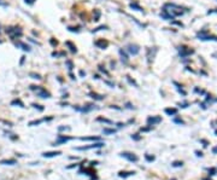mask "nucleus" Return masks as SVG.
<instances>
[{
  "label": "nucleus",
  "instance_id": "f257e3e1",
  "mask_svg": "<svg viewBox=\"0 0 217 180\" xmlns=\"http://www.w3.org/2000/svg\"><path fill=\"white\" fill-rule=\"evenodd\" d=\"M6 33L11 34V37H12V39H16L17 36L19 37V36L22 35V30H21L19 28H9V29H6Z\"/></svg>",
  "mask_w": 217,
  "mask_h": 180
},
{
  "label": "nucleus",
  "instance_id": "f03ea898",
  "mask_svg": "<svg viewBox=\"0 0 217 180\" xmlns=\"http://www.w3.org/2000/svg\"><path fill=\"white\" fill-rule=\"evenodd\" d=\"M121 155H122L124 158H127L128 161H130V162H136V161L139 160L138 156L134 155V153H132V152H122Z\"/></svg>",
  "mask_w": 217,
  "mask_h": 180
},
{
  "label": "nucleus",
  "instance_id": "7ed1b4c3",
  "mask_svg": "<svg viewBox=\"0 0 217 180\" xmlns=\"http://www.w3.org/2000/svg\"><path fill=\"white\" fill-rule=\"evenodd\" d=\"M104 146V143H101V141H99V143H95V144H92L89 146H82V148H76V150H89V149H97V148H101Z\"/></svg>",
  "mask_w": 217,
  "mask_h": 180
},
{
  "label": "nucleus",
  "instance_id": "20e7f679",
  "mask_svg": "<svg viewBox=\"0 0 217 180\" xmlns=\"http://www.w3.org/2000/svg\"><path fill=\"white\" fill-rule=\"evenodd\" d=\"M198 36L200 37L201 40H216V41H217V37H216V36H213V35H206V32L199 33Z\"/></svg>",
  "mask_w": 217,
  "mask_h": 180
},
{
  "label": "nucleus",
  "instance_id": "39448f33",
  "mask_svg": "<svg viewBox=\"0 0 217 180\" xmlns=\"http://www.w3.org/2000/svg\"><path fill=\"white\" fill-rule=\"evenodd\" d=\"M94 45L97 47H99V48H106L109 46V41L107 40H104V39H99V40H97L94 42Z\"/></svg>",
  "mask_w": 217,
  "mask_h": 180
},
{
  "label": "nucleus",
  "instance_id": "423d86ee",
  "mask_svg": "<svg viewBox=\"0 0 217 180\" xmlns=\"http://www.w3.org/2000/svg\"><path fill=\"white\" fill-rule=\"evenodd\" d=\"M193 52H194L193 50L187 48V47H185V46L180 47V55H181V57H186V56H188V55H192Z\"/></svg>",
  "mask_w": 217,
  "mask_h": 180
},
{
  "label": "nucleus",
  "instance_id": "0eeeda50",
  "mask_svg": "<svg viewBox=\"0 0 217 180\" xmlns=\"http://www.w3.org/2000/svg\"><path fill=\"white\" fill-rule=\"evenodd\" d=\"M127 50H128V52H129L130 55H134V56L138 55V53L140 52V47H139L138 45H129Z\"/></svg>",
  "mask_w": 217,
  "mask_h": 180
},
{
  "label": "nucleus",
  "instance_id": "6e6552de",
  "mask_svg": "<svg viewBox=\"0 0 217 180\" xmlns=\"http://www.w3.org/2000/svg\"><path fill=\"white\" fill-rule=\"evenodd\" d=\"M37 96L41 97V98H49L51 97V94L42 87H39V89H37Z\"/></svg>",
  "mask_w": 217,
  "mask_h": 180
},
{
  "label": "nucleus",
  "instance_id": "1a4fd4ad",
  "mask_svg": "<svg viewBox=\"0 0 217 180\" xmlns=\"http://www.w3.org/2000/svg\"><path fill=\"white\" fill-rule=\"evenodd\" d=\"M162 121V119L159 117V116H152V117H148L147 119V123L151 126H153V125H156V123H159Z\"/></svg>",
  "mask_w": 217,
  "mask_h": 180
},
{
  "label": "nucleus",
  "instance_id": "9d476101",
  "mask_svg": "<svg viewBox=\"0 0 217 180\" xmlns=\"http://www.w3.org/2000/svg\"><path fill=\"white\" fill-rule=\"evenodd\" d=\"M59 155H62L60 151H51V152H44V153H42V156H44V157H47V158L54 157V156H59Z\"/></svg>",
  "mask_w": 217,
  "mask_h": 180
},
{
  "label": "nucleus",
  "instance_id": "9b49d317",
  "mask_svg": "<svg viewBox=\"0 0 217 180\" xmlns=\"http://www.w3.org/2000/svg\"><path fill=\"white\" fill-rule=\"evenodd\" d=\"M0 164H9V166H12V164H17V161H16V160H1V161H0Z\"/></svg>",
  "mask_w": 217,
  "mask_h": 180
},
{
  "label": "nucleus",
  "instance_id": "f8f14e48",
  "mask_svg": "<svg viewBox=\"0 0 217 180\" xmlns=\"http://www.w3.org/2000/svg\"><path fill=\"white\" fill-rule=\"evenodd\" d=\"M120 55H121V57H122V62H124V63H128L129 58H128V56L125 55V52H124L123 50H120Z\"/></svg>",
  "mask_w": 217,
  "mask_h": 180
},
{
  "label": "nucleus",
  "instance_id": "ddd939ff",
  "mask_svg": "<svg viewBox=\"0 0 217 180\" xmlns=\"http://www.w3.org/2000/svg\"><path fill=\"white\" fill-rule=\"evenodd\" d=\"M165 114H168L169 116H173V115H176L177 114V109H174V108H169V109H165Z\"/></svg>",
  "mask_w": 217,
  "mask_h": 180
},
{
  "label": "nucleus",
  "instance_id": "4468645a",
  "mask_svg": "<svg viewBox=\"0 0 217 180\" xmlns=\"http://www.w3.org/2000/svg\"><path fill=\"white\" fill-rule=\"evenodd\" d=\"M71 138H69V137H59L58 138V140L56 141V144H62V143H65V141H68V140H70Z\"/></svg>",
  "mask_w": 217,
  "mask_h": 180
},
{
  "label": "nucleus",
  "instance_id": "2eb2a0df",
  "mask_svg": "<svg viewBox=\"0 0 217 180\" xmlns=\"http://www.w3.org/2000/svg\"><path fill=\"white\" fill-rule=\"evenodd\" d=\"M16 46H19V47H22V50H24V51H30V47L28 46V45H25V44H23V42H16L15 44Z\"/></svg>",
  "mask_w": 217,
  "mask_h": 180
},
{
  "label": "nucleus",
  "instance_id": "dca6fc26",
  "mask_svg": "<svg viewBox=\"0 0 217 180\" xmlns=\"http://www.w3.org/2000/svg\"><path fill=\"white\" fill-rule=\"evenodd\" d=\"M130 7L134 9V10H136V11H143V7L140 6V5H138L136 3H130Z\"/></svg>",
  "mask_w": 217,
  "mask_h": 180
},
{
  "label": "nucleus",
  "instance_id": "f3484780",
  "mask_svg": "<svg viewBox=\"0 0 217 180\" xmlns=\"http://www.w3.org/2000/svg\"><path fill=\"white\" fill-rule=\"evenodd\" d=\"M65 44H67V46H69V47H70V51H71V52H74V53H75L76 51H77V50H76V46H75V45H72L70 41H67Z\"/></svg>",
  "mask_w": 217,
  "mask_h": 180
},
{
  "label": "nucleus",
  "instance_id": "a211bd4d",
  "mask_svg": "<svg viewBox=\"0 0 217 180\" xmlns=\"http://www.w3.org/2000/svg\"><path fill=\"white\" fill-rule=\"evenodd\" d=\"M135 174V172H120V176H129Z\"/></svg>",
  "mask_w": 217,
  "mask_h": 180
},
{
  "label": "nucleus",
  "instance_id": "6ab92c4d",
  "mask_svg": "<svg viewBox=\"0 0 217 180\" xmlns=\"http://www.w3.org/2000/svg\"><path fill=\"white\" fill-rule=\"evenodd\" d=\"M81 140H100L98 137H82L80 138Z\"/></svg>",
  "mask_w": 217,
  "mask_h": 180
},
{
  "label": "nucleus",
  "instance_id": "aec40b11",
  "mask_svg": "<svg viewBox=\"0 0 217 180\" xmlns=\"http://www.w3.org/2000/svg\"><path fill=\"white\" fill-rule=\"evenodd\" d=\"M30 76H33V79H37V80H41V76H40L39 74H34V73H32V74H30Z\"/></svg>",
  "mask_w": 217,
  "mask_h": 180
},
{
  "label": "nucleus",
  "instance_id": "412c9836",
  "mask_svg": "<svg viewBox=\"0 0 217 180\" xmlns=\"http://www.w3.org/2000/svg\"><path fill=\"white\" fill-rule=\"evenodd\" d=\"M98 121H101V122H105V123H111L110 120H106V119H103V117H99Z\"/></svg>",
  "mask_w": 217,
  "mask_h": 180
},
{
  "label": "nucleus",
  "instance_id": "4be33fe9",
  "mask_svg": "<svg viewBox=\"0 0 217 180\" xmlns=\"http://www.w3.org/2000/svg\"><path fill=\"white\" fill-rule=\"evenodd\" d=\"M92 96H93V98H94V99H99V100L104 98V96H98V94H94V93H92Z\"/></svg>",
  "mask_w": 217,
  "mask_h": 180
},
{
  "label": "nucleus",
  "instance_id": "5701e85b",
  "mask_svg": "<svg viewBox=\"0 0 217 180\" xmlns=\"http://www.w3.org/2000/svg\"><path fill=\"white\" fill-rule=\"evenodd\" d=\"M15 104H19L21 107H23V103L21 100H14V102H12V105H15Z\"/></svg>",
  "mask_w": 217,
  "mask_h": 180
},
{
  "label": "nucleus",
  "instance_id": "b1692460",
  "mask_svg": "<svg viewBox=\"0 0 217 180\" xmlns=\"http://www.w3.org/2000/svg\"><path fill=\"white\" fill-rule=\"evenodd\" d=\"M49 42H51V45H53V46H57V45H58V41L54 40V39H51Z\"/></svg>",
  "mask_w": 217,
  "mask_h": 180
},
{
  "label": "nucleus",
  "instance_id": "393cba45",
  "mask_svg": "<svg viewBox=\"0 0 217 180\" xmlns=\"http://www.w3.org/2000/svg\"><path fill=\"white\" fill-rule=\"evenodd\" d=\"M101 29H106V27H105V25H101V27H98V28H95L93 32L95 33V32H98V30H101Z\"/></svg>",
  "mask_w": 217,
  "mask_h": 180
},
{
  "label": "nucleus",
  "instance_id": "a878e982",
  "mask_svg": "<svg viewBox=\"0 0 217 180\" xmlns=\"http://www.w3.org/2000/svg\"><path fill=\"white\" fill-rule=\"evenodd\" d=\"M115 132H116L115 130H107V128H105V130H104V133H115Z\"/></svg>",
  "mask_w": 217,
  "mask_h": 180
},
{
  "label": "nucleus",
  "instance_id": "bb28decb",
  "mask_svg": "<svg viewBox=\"0 0 217 180\" xmlns=\"http://www.w3.org/2000/svg\"><path fill=\"white\" fill-rule=\"evenodd\" d=\"M67 64H68V67H69V69L71 70L72 68H74V66H72V63L70 62V60H67Z\"/></svg>",
  "mask_w": 217,
  "mask_h": 180
},
{
  "label": "nucleus",
  "instance_id": "cd10ccee",
  "mask_svg": "<svg viewBox=\"0 0 217 180\" xmlns=\"http://www.w3.org/2000/svg\"><path fill=\"white\" fill-rule=\"evenodd\" d=\"M70 127H59V131H69Z\"/></svg>",
  "mask_w": 217,
  "mask_h": 180
},
{
  "label": "nucleus",
  "instance_id": "c85d7f7f",
  "mask_svg": "<svg viewBox=\"0 0 217 180\" xmlns=\"http://www.w3.org/2000/svg\"><path fill=\"white\" fill-rule=\"evenodd\" d=\"M173 166L174 167H180V166H182V162H174Z\"/></svg>",
  "mask_w": 217,
  "mask_h": 180
},
{
  "label": "nucleus",
  "instance_id": "c756f323",
  "mask_svg": "<svg viewBox=\"0 0 217 180\" xmlns=\"http://www.w3.org/2000/svg\"><path fill=\"white\" fill-rule=\"evenodd\" d=\"M146 160H147V161H153V160H155V157H153V156H148V155H146Z\"/></svg>",
  "mask_w": 217,
  "mask_h": 180
},
{
  "label": "nucleus",
  "instance_id": "7c9ffc66",
  "mask_svg": "<svg viewBox=\"0 0 217 180\" xmlns=\"http://www.w3.org/2000/svg\"><path fill=\"white\" fill-rule=\"evenodd\" d=\"M99 69H100V71H103V73H104V74H106V75H107V74H109V73H107V71H106V70H105V69H104V68H103V67H101V66H100V67H99Z\"/></svg>",
  "mask_w": 217,
  "mask_h": 180
},
{
  "label": "nucleus",
  "instance_id": "2f4dec72",
  "mask_svg": "<svg viewBox=\"0 0 217 180\" xmlns=\"http://www.w3.org/2000/svg\"><path fill=\"white\" fill-rule=\"evenodd\" d=\"M209 173H211L210 175H215V173H216V169H215V168H211V169L209 171Z\"/></svg>",
  "mask_w": 217,
  "mask_h": 180
},
{
  "label": "nucleus",
  "instance_id": "473e14b6",
  "mask_svg": "<svg viewBox=\"0 0 217 180\" xmlns=\"http://www.w3.org/2000/svg\"><path fill=\"white\" fill-rule=\"evenodd\" d=\"M33 107H34V108H37L39 110H44V108H41V105H36V104H33Z\"/></svg>",
  "mask_w": 217,
  "mask_h": 180
},
{
  "label": "nucleus",
  "instance_id": "72a5a7b5",
  "mask_svg": "<svg viewBox=\"0 0 217 180\" xmlns=\"http://www.w3.org/2000/svg\"><path fill=\"white\" fill-rule=\"evenodd\" d=\"M132 138H134L135 140H139V139H140V137H139V134H134V135H133Z\"/></svg>",
  "mask_w": 217,
  "mask_h": 180
},
{
  "label": "nucleus",
  "instance_id": "f704fd0d",
  "mask_svg": "<svg viewBox=\"0 0 217 180\" xmlns=\"http://www.w3.org/2000/svg\"><path fill=\"white\" fill-rule=\"evenodd\" d=\"M24 1L27 3V4H33V3L35 1V0H24Z\"/></svg>",
  "mask_w": 217,
  "mask_h": 180
},
{
  "label": "nucleus",
  "instance_id": "c9c22d12",
  "mask_svg": "<svg viewBox=\"0 0 217 180\" xmlns=\"http://www.w3.org/2000/svg\"><path fill=\"white\" fill-rule=\"evenodd\" d=\"M80 75H81V76H83V75H86V73H85V71H82V70H81V71H80Z\"/></svg>",
  "mask_w": 217,
  "mask_h": 180
}]
</instances>
